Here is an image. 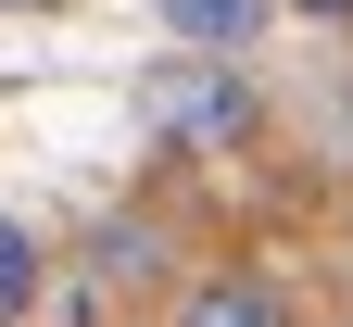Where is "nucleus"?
I'll use <instances>...</instances> for the list:
<instances>
[{
    "label": "nucleus",
    "instance_id": "1",
    "mask_svg": "<svg viewBox=\"0 0 353 327\" xmlns=\"http://www.w3.org/2000/svg\"><path fill=\"white\" fill-rule=\"evenodd\" d=\"M139 126L164 138V151H240V138L265 126V101H252L240 63L190 51V63H152V76H139Z\"/></svg>",
    "mask_w": 353,
    "mask_h": 327
},
{
    "label": "nucleus",
    "instance_id": "2",
    "mask_svg": "<svg viewBox=\"0 0 353 327\" xmlns=\"http://www.w3.org/2000/svg\"><path fill=\"white\" fill-rule=\"evenodd\" d=\"M176 327H303V315H290V290L265 264H214V277L176 290Z\"/></svg>",
    "mask_w": 353,
    "mask_h": 327
},
{
    "label": "nucleus",
    "instance_id": "3",
    "mask_svg": "<svg viewBox=\"0 0 353 327\" xmlns=\"http://www.w3.org/2000/svg\"><path fill=\"white\" fill-rule=\"evenodd\" d=\"M152 13L190 38V51H214V63H240L252 38H265V13H278V0H152Z\"/></svg>",
    "mask_w": 353,
    "mask_h": 327
},
{
    "label": "nucleus",
    "instance_id": "4",
    "mask_svg": "<svg viewBox=\"0 0 353 327\" xmlns=\"http://www.w3.org/2000/svg\"><path fill=\"white\" fill-rule=\"evenodd\" d=\"M51 290V252H38L26 214H0V327H26V302Z\"/></svg>",
    "mask_w": 353,
    "mask_h": 327
},
{
    "label": "nucleus",
    "instance_id": "5",
    "mask_svg": "<svg viewBox=\"0 0 353 327\" xmlns=\"http://www.w3.org/2000/svg\"><path fill=\"white\" fill-rule=\"evenodd\" d=\"M278 13H303V25H353V0H278Z\"/></svg>",
    "mask_w": 353,
    "mask_h": 327
},
{
    "label": "nucleus",
    "instance_id": "6",
    "mask_svg": "<svg viewBox=\"0 0 353 327\" xmlns=\"http://www.w3.org/2000/svg\"><path fill=\"white\" fill-rule=\"evenodd\" d=\"M0 13H63V0H0Z\"/></svg>",
    "mask_w": 353,
    "mask_h": 327
}]
</instances>
